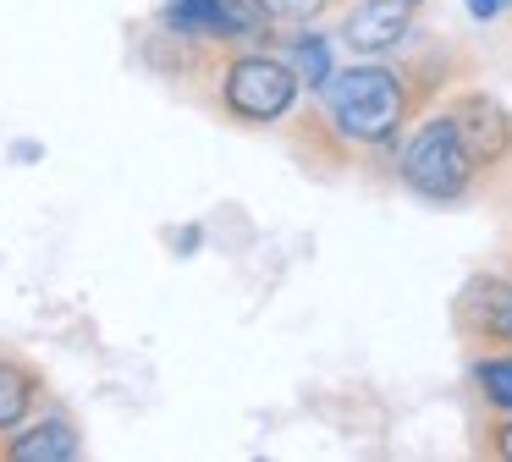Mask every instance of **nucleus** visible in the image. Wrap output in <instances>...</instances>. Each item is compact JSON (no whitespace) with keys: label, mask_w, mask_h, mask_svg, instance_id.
<instances>
[{"label":"nucleus","mask_w":512,"mask_h":462,"mask_svg":"<svg viewBox=\"0 0 512 462\" xmlns=\"http://www.w3.org/2000/svg\"><path fill=\"white\" fill-rule=\"evenodd\" d=\"M408 83H402V72H391V66H347V72H336L331 83H325V110H331V127L342 143H364V149H375V143H391L397 138V127L408 121Z\"/></svg>","instance_id":"1"},{"label":"nucleus","mask_w":512,"mask_h":462,"mask_svg":"<svg viewBox=\"0 0 512 462\" xmlns=\"http://www.w3.org/2000/svg\"><path fill=\"white\" fill-rule=\"evenodd\" d=\"M397 171H402V182H408L419 198H430V204H452V198L468 193L479 160L468 154L463 132H457L452 110H446V116H430V121H424V127L408 138Z\"/></svg>","instance_id":"2"},{"label":"nucleus","mask_w":512,"mask_h":462,"mask_svg":"<svg viewBox=\"0 0 512 462\" xmlns=\"http://www.w3.org/2000/svg\"><path fill=\"white\" fill-rule=\"evenodd\" d=\"M298 72L276 55H237L226 61V77H221V99L237 121H281L298 99Z\"/></svg>","instance_id":"3"},{"label":"nucleus","mask_w":512,"mask_h":462,"mask_svg":"<svg viewBox=\"0 0 512 462\" xmlns=\"http://www.w3.org/2000/svg\"><path fill=\"white\" fill-rule=\"evenodd\" d=\"M160 22H166L177 39H193V44L259 39V33L270 28L259 0H166V6H160Z\"/></svg>","instance_id":"4"},{"label":"nucleus","mask_w":512,"mask_h":462,"mask_svg":"<svg viewBox=\"0 0 512 462\" xmlns=\"http://www.w3.org/2000/svg\"><path fill=\"white\" fill-rule=\"evenodd\" d=\"M413 33V6L408 0H353V11L342 17V44L364 61L391 55Z\"/></svg>","instance_id":"5"},{"label":"nucleus","mask_w":512,"mask_h":462,"mask_svg":"<svg viewBox=\"0 0 512 462\" xmlns=\"http://www.w3.org/2000/svg\"><path fill=\"white\" fill-rule=\"evenodd\" d=\"M452 121H457V132H463L468 154H474L479 165H496L501 154L512 149V116L496 105V99L463 94V99L452 105Z\"/></svg>","instance_id":"6"},{"label":"nucleus","mask_w":512,"mask_h":462,"mask_svg":"<svg viewBox=\"0 0 512 462\" xmlns=\"http://www.w3.org/2000/svg\"><path fill=\"white\" fill-rule=\"evenodd\" d=\"M457 319H463L468 336L512 347V281H501V275H479V281L463 292V303H457Z\"/></svg>","instance_id":"7"},{"label":"nucleus","mask_w":512,"mask_h":462,"mask_svg":"<svg viewBox=\"0 0 512 462\" xmlns=\"http://www.w3.org/2000/svg\"><path fill=\"white\" fill-rule=\"evenodd\" d=\"M0 457H12V462H67V457H78V429H72L67 418H39L34 429H23L17 440L0 446Z\"/></svg>","instance_id":"8"},{"label":"nucleus","mask_w":512,"mask_h":462,"mask_svg":"<svg viewBox=\"0 0 512 462\" xmlns=\"http://www.w3.org/2000/svg\"><path fill=\"white\" fill-rule=\"evenodd\" d=\"M34 396H39V374L28 369V363L0 358V435H12V429L23 424Z\"/></svg>","instance_id":"9"},{"label":"nucleus","mask_w":512,"mask_h":462,"mask_svg":"<svg viewBox=\"0 0 512 462\" xmlns=\"http://www.w3.org/2000/svg\"><path fill=\"white\" fill-rule=\"evenodd\" d=\"M287 66L298 72V83L303 88H320L325 94V83H331V39L325 33H292L287 39Z\"/></svg>","instance_id":"10"},{"label":"nucleus","mask_w":512,"mask_h":462,"mask_svg":"<svg viewBox=\"0 0 512 462\" xmlns=\"http://www.w3.org/2000/svg\"><path fill=\"white\" fill-rule=\"evenodd\" d=\"M474 385L490 407L512 413V352H496V358H479L474 363Z\"/></svg>","instance_id":"11"},{"label":"nucleus","mask_w":512,"mask_h":462,"mask_svg":"<svg viewBox=\"0 0 512 462\" xmlns=\"http://www.w3.org/2000/svg\"><path fill=\"white\" fill-rule=\"evenodd\" d=\"M259 6H265L270 22H309V17H320L331 0H259Z\"/></svg>","instance_id":"12"},{"label":"nucleus","mask_w":512,"mask_h":462,"mask_svg":"<svg viewBox=\"0 0 512 462\" xmlns=\"http://www.w3.org/2000/svg\"><path fill=\"white\" fill-rule=\"evenodd\" d=\"M463 6H468V17L496 22V17H507V11H512V0H463Z\"/></svg>","instance_id":"13"},{"label":"nucleus","mask_w":512,"mask_h":462,"mask_svg":"<svg viewBox=\"0 0 512 462\" xmlns=\"http://www.w3.org/2000/svg\"><path fill=\"white\" fill-rule=\"evenodd\" d=\"M490 451L512 462V418H507V424H496V429H490Z\"/></svg>","instance_id":"14"},{"label":"nucleus","mask_w":512,"mask_h":462,"mask_svg":"<svg viewBox=\"0 0 512 462\" xmlns=\"http://www.w3.org/2000/svg\"><path fill=\"white\" fill-rule=\"evenodd\" d=\"M408 6H424V0H408Z\"/></svg>","instance_id":"15"}]
</instances>
